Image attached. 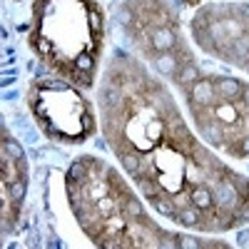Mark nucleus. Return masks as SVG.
<instances>
[{"instance_id":"6e6552de","label":"nucleus","mask_w":249,"mask_h":249,"mask_svg":"<svg viewBox=\"0 0 249 249\" xmlns=\"http://www.w3.org/2000/svg\"><path fill=\"white\" fill-rule=\"evenodd\" d=\"M155 68H157L162 75L175 77V72H177V68H179V62H177L175 53L170 50V53H160V55L155 57Z\"/></svg>"},{"instance_id":"9d476101","label":"nucleus","mask_w":249,"mask_h":249,"mask_svg":"<svg viewBox=\"0 0 249 249\" xmlns=\"http://www.w3.org/2000/svg\"><path fill=\"white\" fill-rule=\"evenodd\" d=\"M122 214L127 217V219H140V217H144L147 212H144L142 202H140V199H135V195H130L127 199L122 202Z\"/></svg>"},{"instance_id":"423d86ee","label":"nucleus","mask_w":249,"mask_h":249,"mask_svg":"<svg viewBox=\"0 0 249 249\" xmlns=\"http://www.w3.org/2000/svg\"><path fill=\"white\" fill-rule=\"evenodd\" d=\"M175 222H179V224H184V227H199V222H202V210L190 202V204L179 207Z\"/></svg>"},{"instance_id":"9b49d317","label":"nucleus","mask_w":249,"mask_h":249,"mask_svg":"<svg viewBox=\"0 0 249 249\" xmlns=\"http://www.w3.org/2000/svg\"><path fill=\"white\" fill-rule=\"evenodd\" d=\"M8 192H10V199H13V202H23L25 195H28V179L20 177V179L10 182V184H8Z\"/></svg>"},{"instance_id":"7ed1b4c3","label":"nucleus","mask_w":249,"mask_h":249,"mask_svg":"<svg viewBox=\"0 0 249 249\" xmlns=\"http://www.w3.org/2000/svg\"><path fill=\"white\" fill-rule=\"evenodd\" d=\"M190 202L195 207H199L202 212H210L214 210V195H212V187H207V184H195L192 190H190Z\"/></svg>"},{"instance_id":"f3484780","label":"nucleus","mask_w":249,"mask_h":249,"mask_svg":"<svg viewBox=\"0 0 249 249\" xmlns=\"http://www.w3.org/2000/svg\"><path fill=\"white\" fill-rule=\"evenodd\" d=\"M234 10H239V13H242V18H244V20H249V3H242V5H237Z\"/></svg>"},{"instance_id":"ddd939ff","label":"nucleus","mask_w":249,"mask_h":249,"mask_svg":"<svg viewBox=\"0 0 249 249\" xmlns=\"http://www.w3.org/2000/svg\"><path fill=\"white\" fill-rule=\"evenodd\" d=\"M90 30L100 37L102 35V13L95 3H90Z\"/></svg>"},{"instance_id":"dca6fc26","label":"nucleus","mask_w":249,"mask_h":249,"mask_svg":"<svg viewBox=\"0 0 249 249\" xmlns=\"http://www.w3.org/2000/svg\"><path fill=\"white\" fill-rule=\"evenodd\" d=\"M237 244H239V247H249V230H242V232L237 234Z\"/></svg>"},{"instance_id":"412c9836","label":"nucleus","mask_w":249,"mask_h":249,"mask_svg":"<svg viewBox=\"0 0 249 249\" xmlns=\"http://www.w3.org/2000/svg\"><path fill=\"white\" fill-rule=\"evenodd\" d=\"M184 3H190V5H195V3H199V0H184Z\"/></svg>"},{"instance_id":"f257e3e1","label":"nucleus","mask_w":249,"mask_h":249,"mask_svg":"<svg viewBox=\"0 0 249 249\" xmlns=\"http://www.w3.org/2000/svg\"><path fill=\"white\" fill-rule=\"evenodd\" d=\"M214 80V102L217 100H237L242 97L244 85L237 77H212Z\"/></svg>"},{"instance_id":"1a4fd4ad","label":"nucleus","mask_w":249,"mask_h":249,"mask_svg":"<svg viewBox=\"0 0 249 249\" xmlns=\"http://www.w3.org/2000/svg\"><path fill=\"white\" fill-rule=\"evenodd\" d=\"M68 179H77V182H85L88 177H90V164H88V160L85 157H80V160H75L70 167H68V175H65Z\"/></svg>"},{"instance_id":"f8f14e48","label":"nucleus","mask_w":249,"mask_h":249,"mask_svg":"<svg viewBox=\"0 0 249 249\" xmlns=\"http://www.w3.org/2000/svg\"><path fill=\"white\" fill-rule=\"evenodd\" d=\"M3 147L8 150V155L10 157H15V160H25V150L20 147V142L18 140H13V137H8V130H3Z\"/></svg>"},{"instance_id":"2eb2a0df","label":"nucleus","mask_w":249,"mask_h":249,"mask_svg":"<svg viewBox=\"0 0 249 249\" xmlns=\"http://www.w3.org/2000/svg\"><path fill=\"white\" fill-rule=\"evenodd\" d=\"M177 247H182V249H197L199 239L197 237H187V234H177Z\"/></svg>"},{"instance_id":"4468645a","label":"nucleus","mask_w":249,"mask_h":249,"mask_svg":"<svg viewBox=\"0 0 249 249\" xmlns=\"http://www.w3.org/2000/svg\"><path fill=\"white\" fill-rule=\"evenodd\" d=\"M75 68H77V70H85V72H92V68H95V55H92V53H82V55H77Z\"/></svg>"},{"instance_id":"aec40b11","label":"nucleus","mask_w":249,"mask_h":249,"mask_svg":"<svg viewBox=\"0 0 249 249\" xmlns=\"http://www.w3.org/2000/svg\"><path fill=\"white\" fill-rule=\"evenodd\" d=\"M15 97H18V92H15V90H8V92H5V100H10V102H13Z\"/></svg>"},{"instance_id":"6ab92c4d","label":"nucleus","mask_w":249,"mask_h":249,"mask_svg":"<svg viewBox=\"0 0 249 249\" xmlns=\"http://www.w3.org/2000/svg\"><path fill=\"white\" fill-rule=\"evenodd\" d=\"M242 100L249 105V85H244V90H242Z\"/></svg>"},{"instance_id":"20e7f679","label":"nucleus","mask_w":249,"mask_h":249,"mask_svg":"<svg viewBox=\"0 0 249 249\" xmlns=\"http://www.w3.org/2000/svg\"><path fill=\"white\" fill-rule=\"evenodd\" d=\"M202 77V72H199V68L195 65V62H187V65H179L177 68V72H175V82L182 88V90H187V95H190V88L195 85V82Z\"/></svg>"},{"instance_id":"39448f33","label":"nucleus","mask_w":249,"mask_h":249,"mask_svg":"<svg viewBox=\"0 0 249 249\" xmlns=\"http://www.w3.org/2000/svg\"><path fill=\"white\" fill-rule=\"evenodd\" d=\"M175 45H177L175 33H172L167 25H162V28H152V48H155L157 53H170Z\"/></svg>"},{"instance_id":"f03ea898","label":"nucleus","mask_w":249,"mask_h":249,"mask_svg":"<svg viewBox=\"0 0 249 249\" xmlns=\"http://www.w3.org/2000/svg\"><path fill=\"white\" fill-rule=\"evenodd\" d=\"M190 102H197V105H214V80L212 77H199L190 88Z\"/></svg>"},{"instance_id":"0eeeda50","label":"nucleus","mask_w":249,"mask_h":249,"mask_svg":"<svg viewBox=\"0 0 249 249\" xmlns=\"http://www.w3.org/2000/svg\"><path fill=\"white\" fill-rule=\"evenodd\" d=\"M117 157H120V162H122L124 172H127V175L135 179V177L140 175V167H142V157L135 152V147H132V150H124V152H120Z\"/></svg>"},{"instance_id":"a211bd4d","label":"nucleus","mask_w":249,"mask_h":249,"mask_svg":"<svg viewBox=\"0 0 249 249\" xmlns=\"http://www.w3.org/2000/svg\"><path fill=\"white\" fill-rule=\"evenodd\" d=\"M13 82H15V75H10V77L5 75L3 80H0V85H3V88H8V85H13Z\"/></svg>"}]
</instances>
